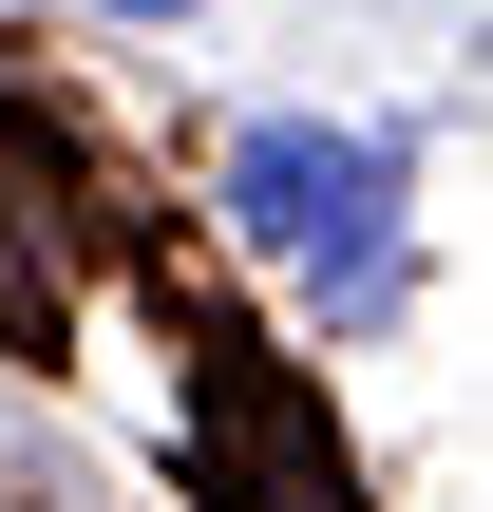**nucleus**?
Wrapping results in <instances>:
<instances>
[{"instance_id":"nucleus-1","label":"nucleus","mask_w":493,"mask_h":512,"mask_svg":"<svg viewBox=\"0 0 493 512\" xmlns=\"http://www.w3.org/2000/svg\"><path fill=\"white\" fill-rule=\"evenodd\" d=\"M399 190H418V133H380V114H247L228 171H209V209H228L323 323H380V304L418 285Z\"/></svg>"},{"instance_id":"nucleus-2","label":"nucleus","mask_w":493,"mask_h":512,"mask_svg":"<svg viewBox=\"0 0 493 512\" xmlns=\"http://www.w3.org/2000/svg\"><path fill=\"white\" fill-rule=\"evenodd\" d=\"M76 19H114V38H171V19H209V0H76Z\"/></svg>"}]
</instances>
